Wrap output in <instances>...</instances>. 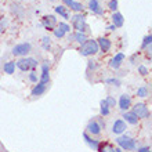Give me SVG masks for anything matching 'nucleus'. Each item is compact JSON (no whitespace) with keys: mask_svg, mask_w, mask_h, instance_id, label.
Masks as SVG:
<instances>
[{"mask_svg":"<svg viewBox=\"0 0 152 152\" xmlns=\"http://www.w3.org/2000/svg\"><path fill=\"white\" fill-rule=\"evenodd\" d=\"M37 60L33 57H22L18 61H15V66L22 72H29V71H35L37 68Z\"/></svg>","mask_w":152,"mask_h":152,"instance_id":"obj_1","label":"nucleus"},{"mask_svg":"<svg viewBox=\"0 0 152 152\" xmlns=\"http://www.w3.org/2000/svg\"><path fill=\"white\" fill-rule=\"evenodd\" d=\"M79 53H80V56H83V57L96 56L97 53H98V44H97V40L87 39L84 43L80 44Z\"/></svg>","mask_w":152,"mask_h":152,"instance_id":"obj_2","label":"nucleus"},{"mask_svg":"<svg viewBox=\"0 0 152 152\" xmlns=\"http://www.w3.org/2000/svg\"><path fill=\"white\" fill-rule=\"evenodd\" d=\"M72 26L75 29V32H82L87 35L88 32V25L86 21V15L82 12H76L72 17Z\"/></svg>","mask_w":152,"mask_h":152,"instance_id":"obj_3","label":"nucleus"},{"mask_svg":"<svg viewBox=\"0 0 152 152\" xmlns=\"http://www.w3.org/2000/svg\"><path fill=\"white\" fill-rule=\"evenodd\" d=\"M116 144L119 145L120 149L123 151H136L137 148V144H136V140L130 136H119L116 138Z\"/></svg>","mask_w":152,"mask_h":152,"instance_id":"obj_4","label":"nucleus"},{"mask_svg":"<svg viewBox=\"0 0 152 152\" xmlns=\"http://www.w3.org/2000/svg\"><path fill=\"white\" fill-rule=\"evenodd\" d=\"M132 112L138 118V119H148L151 116V111H149L148 105H145L144 102H137L136 105H132Z\"/></svg>","mask_w":152,"mask_h":152,"instance_id":"obj_5","label":"nucleus"},{"mask_svg":"<svg viewBox=\"0 0 152 152\" xmlns=\"http://www.w3.org/2000/svg\"><path fill=\"white\" fill-rule=\"evenodd\" d=\"M32 51V44L31 43H20V44H15L14 47H12L11 50V54L15 57H26L29 54V53Z\"/></svg>","mask_w":152,"mask_h":152,"instance_id":"obj_6","label":"nucleus"},{"mask_svg":"<svg viewBox=\"0 0 152 152\" xmlns=\"http://www.w3.org/2000/svg\"><path fill=\"white\" fill-rule=\"evenodd\" d=\"M40 24L43 25L47 31H54V28H56L57 24H58V21H57V17L56 15H53V14H47V15L42 17Z\"/></svg>","mask_w":152,"mask_h":152,"instance_id":"obj_7","label":"nucleus"},{"mask_svg":"<svg viewBox=\"0 0 152 152\" xmlns=\"http://www.w3.org/2000/svg\"><path fill=\"white\" fill-rule=\"evenodd\" d=\"M102 129H101L100 123L97 119H91L90 122L87 123V127H86V133L87 134H91V137H96V136H100Z\"/></svg>","mask_w":152,"mask_h":152,"instance_id":"obj_8","label":"nucleus"},{"mask_svg":"<svg viewBox=\"0 0 152 152\" xmlns=\"http://www.w3.org/2000/svg\"><path fill=\"white\" fill-rule=\"evenodd\" d=\"M39 82L46 86L50 83V62L48 61H43L42 64V75H40Z\"/></svg>","mask_w":152,"mask_h":152,"instance_id":"obj_9","label":"nucleus"},{"mask_svg":"<svg viewBox=\"0 0 152 152\" xmlns=\"http://www.w3.org/2000/svg\"><path fill=\"white\" fill-rule=\"evenodd\" d=\"M118 105H119V108H120V111H123V112H127L129 109L132 108V105H133V102H132V97L129 96V94H122L120 96V98H119V101H118Z\"/></svg>","mask_w":152,"mask_h":152,"instance_id":"obj_10","label":"nucleus"},{"mask_svg":"<svg viewBox=\"0 0 152 152\" xmlns=\"http://www.w3.org/2000/svg\"><path fill=\"white\" fill-rule=\"evenodd\" d=\"M126 129H127V124L123 119H116L112 124V133L116 136H122L126 132Z\"/></svg>","mask_w":152,"mask_h":152,"instance_id":"obj_11","label":"nucleus"},{"mask_svg":"<svg viewBox=\"0 0 152 152\" xmlns=\"http://www.w3.org/2000/svg\"><path fill=\"white\" fill-rule=\"evenodd\" d=\"M124 54L123 53H116L115 56L111 58V61H109V66L112 69H115V71H118V69L122 66V64H123V61H124Z\"/></svg>","mask_w":152,"mask_h":152,"instance_id":"obj_12","label":"nucleus"},{"mask_svg":"<svg viewBox=\"0 0 152 152\" xmlns=\"http://www.w3.org/2000/svg\"><path fill=\"white\" fill-rule=\"evenodd\" d=\"M88 10L96 15H104V8L101 6L100 0H88Z\"/></svg>","mask_w":152,"mask_h":152,"instance_id":"obj_13","label":"nucleus"},{"mask_svg":"<svg viewBox=\"0 0 152 152\" xmlns=\"http://www.w3.org/2000/svg\"><path fill=\"white\" fill-rule=\"evenodd\" d=\"M97 44H98V51L101 53H108L112 47V42L108 39V37H100L97 39Z\"/></svg>","mask_w":152,"mask_h":152,"instance_id":"obj_14","label":"nucleus"},{"mask_svg":"<svg viewBox=\"0 0 152 152\" xmlns=\"http://www.w3.org/2000/svg\"><path fill=\"white\" fill-rule=\"evenodd\" d=\"M62 3L66 8H71L72 11L75 12H83L84 10V6L79 1H75V0H62Z\"/></svg>","mask_w":152,"mask_h":152,"instance_id":"obj_15","label":"nucleus"},{"mask_svg":"<svg viewBox=\"0 0 152 152\" xmlns=\"http://www.w3.org/2000/svg\"><path fill=\"white\" fill-rule=\"evenodd\" d=\"M46 88H47V86H46V84H43V83H40V82H37V83L35 84V87L32 88V91H31V96H32L33 98L43 96L44 91H46Z\"/></svg>","mask_w":152,"mask_h":152,"instance_id":"obj_16","label":"nucleus"},{"mask_svg":"<svg viewBox=\"0 0 152 152\" xmlns=\"http://www.w3.org/2000/svg\"><path fill=\"white\" fill-rule=\"evenodd\" d=\"M54 11H56V14H58L60 17H62L65 21L71 20V15H69L68 8L65 7L64 4H58V6H56V7H54Z\"/></svg>","mask_w":152,"mask_h":152,"instance_id":"obj_17","label":"nucleus"},{"mask_svg":"<svg viewBox=\"0 0 152 152\" xmlns=\"http://www.w3.org/2000/svg\"><path fill=\"white\" fill-rule=\"evenodd\" d=\"M111 20H112V25H115V28H122V26H123V24H124L123 15H122L120 12H118V11L112 12Z\"/></svg>","mask_w":152,"mask_h":152,"instance_id":"obj_18","label":"nucleus"},{"mask_svg":"<svg viewBox=\"0 0 152 152\" xmlns=\"http://www.w3.org/2000/svg\"><path fill=\"white\" fill-rule=\"evenodd\" d=\"M122 118H123V120L126 122V123L133 124V126L138 124V122H140V119H138V118H137V116L134 115V113H133L132 111H130V112H129V111H127V112H124Z\"/></svg>","mask_w":152,"mask_h":152,"instance_id":"obj_19","label":"nucleus"},{"mask_svg":"<svg viewBox=\"0 0 152 152\" xmlns=\"http://www.w3.org/2000/svg\"><path fill=\"white\" fill-rule=\"evenodd\" d=\"M97 151L98 152H115V145L108 142V141H100Z\"/></svg>","mask_w":152,"mask_h":152,"instance_id":"obj_20","label":"nucleus"},{"mask_svg":"<svg viewBox=\"0 0 152 152\" xmlns=\"http://www.w3.org/2000/svg\"><path fill=\"white\" fill-rule=\"evenodd\" d=\"M83 138H84V141H86V144H87L90 148L94 149V151H97L100 141L96 140V138H93V137H90V134H87V133H83Z\"/></svg>","mask_w":152,"mask_h":152,"instance_id":"obj_21","label":"nucleus"},{"mask_svg":"<svg viewBox=\"0 0 152 152\" xmlns=\"http://www.w3.org/2000/svg\"><path fill=\"white\" fill-rule=\"evenodd\" d=\"M3 71L7 75H12V73L15 72V61H7L3 65Z\"/></svg>","mask_w":152,"mask_h":152,"instance_id":"obj_22","label":"nucleus"},{"mask_svg":"<svg viewBox=\"0 0 152 152\" xmlns=\"http://www.w3.org/2000/svg\"><path fill=\"white\" fill-rule=\"evenodd\" d=\"M87 40V35L86 33H82V32H75L72 33V42H77L79 44L84 43Z\"/></svg>","mask_w":152,"mask_h":152,"instance_id":"obj_23","label":"nucleus"},{"mask_svg":"<svg viewBox=\"0 0 152 152\" xmlns=\"http://www.w3.org/2000/svg\"><path fill=\"white\" fill-rule=\"evenodd\" d=\"M100 112H101V116H108L109 113H111V108H109L108 104L105 102V100L100 101Z\"/></svg>","mask_w":152,"mask_h":152,"instance_id":"obj_24","label":"nucleus"},{"mask_svg":"<svg viewBox=\"0 0 152 152\" xmlns=\"http://www.w3.org/2000/svg\"><path fill=\"white\" fill-rule=\"evenodd\" d=\"M148 94H149V88L147 86H141V87L137 88V97L145 98V97H148Z\"/></svg>","mask_w":152,"mask_h":152,"instance_id":"obj_25","label":"nucleus"},{"mask_svg":"<svg viewBox=\"0 0 152 152\" xmlns=\"http://www.w3.org/2000/svg\"><path fill=\"white\" fill-rule=\"evenodd\" d=\"M42 47L46 51H50V48H51V39H50V36L42 37Z\"/></svg>","mask_w":152,"mask_h":152,"instance_id":"obj_26","label":"nucleus"},{"mask_svg":"<svg viewBox=\"0 0 152 152\" xmlns=\"http://www.w3.org/2000/svg\"><path fill=\"white\" fill-rule=\"evenodd\" d=\"M151 43H152V35H151V33H148V35L142 39V43H141V50L148 48L149 46H151Z\"/></svg>","mask_w":152,"mask_h":152,"instance_id":"obj_27","label":"nucleus"},{"mask_svg":"<svg viewBox=\"0 0 152 152\" xmlns=\"http://www.w3.org/2000/svg\"><path fill=\"white\" fill-rule=\"evenodd\" d=\"M98 69V62L94 60H88L87 61V72L90 71H97Z\"/></svg>","mask_w":152,"mask_h":152,"instance_id":"obj_28","label":"nucleus"},{"mask_svg":"<svg viewBox=\"0 0 152 152\" xmlns=\"http://www.w3.org/2000/svg\"><path fill=\"white\" fill-rule=\"evenodd\" d=\"M104 83L107 84H112V86H116V87H119L120 84H122V82H120L119 79H116V77H109V79H105Z\"/></svg>","mask_w":152,"mask_h":152,"instance_id":"obj_29","label":"nucleus"},{"mask_svg":"<svg viewBox=\"0 0 152 152\" xmlns=\"http://www.w3.org/2000/svg\"><path fill=\"white\" fill-rule=\"evenodd\" d=\"M57 26H58L60 29H62L65 33H71V25H68L66 22H64V21L58 22V24H57Z\"/></svg>","mask_w":152,"mask_h":152,"instance_id":"obj_30","label":"nucleus"},{"mask_svg":"<svg viewBox=\"0 0 152 152\" xmlns=\"http://www.w3.org/2000/svg\"><path fill=\"white\" fill-rule=\"evenodd\" d=\"M53 32H54V36H56L57 39H62V37H64L65 35H66V33H65L64 31H62V29H60V28H58V26H56Z\"/></svg>","mask_w":152,"mask_h":152,"instance_id":"obj_31","label":"nucleus"},{"mask_svg":"<svg viewBox=\"0 0 152 152\" xmlns=\"http://www.w3.org/2000/svg\"><path fill=\"white\" fill-rule=\"evenodd\" d=\"M105 102L108 104L109 108H112V107H115V105L118 104L116 98H115V97H112V96H108V97H107V98H105Z\"/></svg>","mask_w":152,"mask_h":152,"instance_id":"obj_32","label":"nucleus"},{"mask_svg":"<svg viewBox=\"0 0 152 152\" xmlns=\"http://www.w3.org/2000/svg\"><path fill=\"white\" fill-rule=\"evenodd\" d=\"M118 7H119V3H118V0H109V3H108V8L111 10V11L115 12L116 10H118Z\"/></svg>","mask_w":152,"mask_h":152,"instance_id":"obj_33","label":"nucleus"},{"mask_svg":"<svg viewBox=\"0 0 152 152\" xmlns=\"http://www.w3.org/2000/svg\"><path fill=\"white\" fill-rule=\"evenodd\" d=\"M7 20H6V18H4V17H1L0 15V33H3L4 32V29L7 28Z\"/></svg>","mask_w":152,"mask_h":152,"instance_id":"obj_34","label":"nucleus"},{"mask_svg":"<svg viewBox=\"0 0 152 152\" xmlns=\"http://www.w3.org/2000/svg\"><path fill=\"white\" fill-rule=\"evenodd\" d=\"M37 80H39V77H37L36 71H31V73H29V82H32V83H37Z\"/></svg>","mask_w":152,"mask_h":152,"instance_id":"obj_35","label":"nucleus"},{"mask_svg":"<svg viewBox=\"0 0 152 152\" xmlns=\"http://www.w3.org/2000/svg\"><path fill=\"white\" fill-rule=\"evenodd\" d=\"M148 68H147V66H144V65H140V66H138V73H140L141 76H147L148 75Z\"/></svg>","mask_w":152,"mask_h":152,"instance_id":"obj_36","label":"nucleus"},{"mask_svg":"<svg viewBox=\"0 0 152 152\" xmlns=\"http://www.w3.org/2000/svg\"><path fill=\"white\" fill-rule=\"evenodd\" d=\"M137 152H151V148L149 147H140L137 149Z\"/></svg>","mask_w":152,"mask_h":152,"instance_id":"obj_37","label":"nucleus"},{"mask_svg":"<svg viewBox=\"0 0 152 152\" xmlns=\"http://www.w3.org/2000/svg\"><path fill=\"white\" fill-rule=\"evenodd\" d=\"M137 56H138V54H133V56H132V58H130V62H132V64H134V61H136Z\"/></svg>","mask_w":152,"mask_h":152,"instance_id":"obj_38","label":"nucleus"},{"mask_svg":"<svg viewBox=\"0 0 152 152\" xmlns=\"http://www.w3.org/2000/svg\"><path fill=\"white\" fill-rule=\"evenodd\" d=\"M107 29H108V31H115V25H108V26H107Z\"/></svg>","mask_w":152,"mask_h":152,"instance_id":"obj_39","label":"nucleus"},{"mask_svg":"<svg viewBox=\"0 0 152 152\" xmlns=\"http://www.w3.org/2000/svg\"><path fill=\"white\" fill-rule=\"evenodd\" d=\"M115 152H123V149H120V148H115Z\"/></svg>","mask_w":152,"mask_h":152,"instance_id":"obj_40","label":"nucleus"},{"mask_svg":"<svg viewBox=\"0 0 152 152\" xmlns=\"http://www.w3.org/2000/svg\"><path fill=\"white\" fill-rule=\"evenodd\" d=\"M50 1H54V0H50Z\"/></svg>","mask_w":152,"mask_h":152,"instance_id":"obj_41","label":"nucleus"}]
</instances>
